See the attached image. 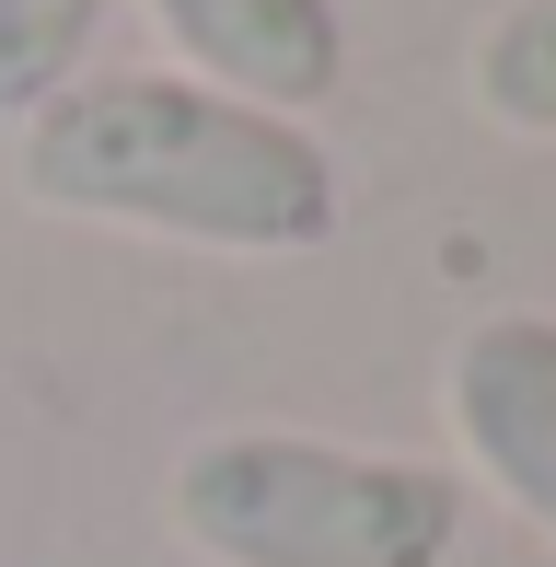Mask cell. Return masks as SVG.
Wrapping results in <instances>:
<instances>
[{"mask_svg":"<svg viewBox=\"0 0 556 567\" xmlns=\"http://www.w3.org/2000/svg\"><path fill=\"white\" fill-rule=\"evenodd\" d=\"M441 417L464 463L556 545V313H487L452 337Z\"/></svg>","mask_w":556,"mask_h":567,"instance_id":"cell-3","label":"cell"},{"mask_svg":"<svg viewBox=\"0 0 556 567\" xmlns=\"http://www.w3.org/2000/svg\"><path fill=\"white\" fill-rule=\"evenodd\" d=\"M464 93H475V116L511 127V140H556V0H498V12L475 23Z\"/></svg>","mask_w":556,"mask_h":567,"instance_id":"cell-5","label":"cell"},{"mask_svg":"<svg viewBox=\"0 0 556 567\" xmlns=\"http://www.w3.org/2000/svg\"><path fill=\"white\" fill-rule=\"evenodd\" d=\"M93 35H105V0H0V127L59 105L82 82Z\"/></svg>","mask_w":556,"mask_h":567,"instance_id":"cell-6","label":"cell"},{"mask_svg":"<svg viewBox=\"0 0 556 567\" xmlns=\"http://www.w3.org/2000/svg\"><path fill=\"white\" fill-rule=\"evenodd\" d=\"M163 23V47H186V70L209 93L256 116H313L348 82V35L337 0H140Z\"/></svg>","mask_w":556,"mask_h":567,"instance_id":"cell-4","label":"cell"},{"mask_svg":"<svg viewBox=\"0 0 556 567\" xmlns=\"http://www.w3.org/2000/svg\"><path fill=\"white\" fill-rule=\"evenodd\" d=\"M23 197L59 220L163 231L209 255H313L337 231V163L301 116H256L186 70H82L23 116Z\"/></svg>","mask_w":556,"mask_h":567,"instance_id":"cell-1","label":"cell"},{"mask_svg":"<svg viewBox=\"0 0 556 567\" xmlns=\"http://www.w3.org/2000/svg\"><path fill=\"white\" fill-rule=\"evenodd\" d=\"M174 533L209 567H441L464 533V486L406 452L233 429L174 463Z\"/></svg>","mask_w":556,"mask_h":567,"instance_id":"cell-2","label":"cell"}]
</instances>
